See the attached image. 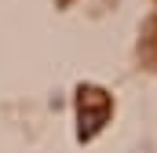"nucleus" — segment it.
<instances>
[{
	"instance_id": "1",
	"label": "nucleus",
	"mask_w": 157,
	"mask_h": 153,
	"mask_svg": "<svg viewBox=\"0 0 157 153\" xmlns=\"http://www.w3.org/2000/svg\"><path fill=\"white\" fill-rule=\"evenodd\" d=\"M110 110H113V102H110V95L102 91V88H80L77 91V117H80V139H91V135H99L102 131V124L110 120Z\"/></svg>"
}]
</instances>
